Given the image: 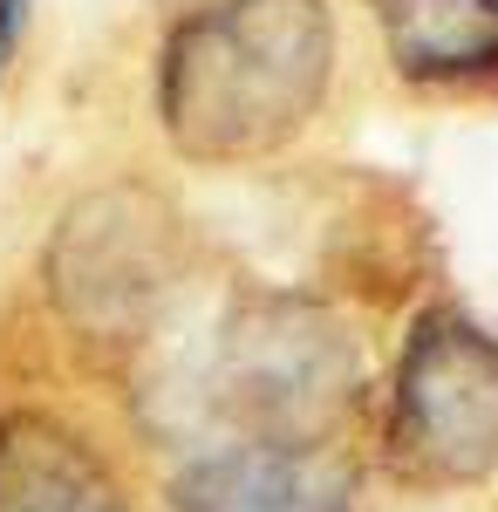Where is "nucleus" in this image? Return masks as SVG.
<instances>
[{"label": "nucleus", "mask_w": 498, "mask_h": 512, "mask_svg": "<svg viewBox=\"0 0 498 512\" xmlns=\"http://www.w3.org/2000/svg\"><path fill=\"white\" fill-rule=\"evenodd\" d=\"M335 76L321 0H212L157 55V117L198 164H260L294 144Z\"/></svg>", "instance_id": "obj_1"}, {"label": "nucleus", "mask_w": 498, "mask_h": 512, "mask_svg": "<svg viewBox=\"0 0 498 512\" xmlns=\"http://www.w3.org/2000/svg\"><path fill=\"white\" fill-rule=\"evenodd\" d=\"M348 390V342L301 301H246L212 335L205 396L239 437H314Z\"/></svg>", "instance_id": "obj_2"}, {"label": "nucleus", "mask_w": 498, "mask_h": 512, "mask_svg": "<svg viewBox=\"0 0 498 512\" xmlns=\"http://www.w3.org/2000/svg\"><path fill=\"white\" fill-rule=\"evenodd\" d=\"M396 451L430 478L498 465V342L464 315H423L396 362Z\"/></svg>", "instance_id": "obj_3"}, {"label": "nucleus", "mask_w": 498, "mask_h": 512, "mask_svg": "<svg viewBox=\"0 0 498 512\" xmlns=\"http://www.w3.org/2000/svg\"><path fill=\"white\" fill-rule=\"evenodd\" d=\"M171 512H355V465L328 437H232L171 478Z\"/></svg>", "instance_id": "obj_4"}, {"label": "nucleus", "mask_w": 498, "mask_h": 512, "mask_svg": "<svg viewBox=\"0 0 498 512\" xmlns=\"http://www.w3.org/2000/svg\"><path fill=\"white\" fill-rule=\"evenodd\" d=\"M55 287L69 315L89 328L130 335L164 294V260H157V219H130L123 198H89L62 226V267Z\"/></svg>", "instance_id": "obj_5"}, {"label": "nucleus", "mask_w": 498, "mask_h": 512, "mask_svg": "<svg viewBox=\"0 0 498 512\" xmlns=\"http://www.w3.org/2000/svg\"><path fill=\"white\" fill-rule=\"evenodd\" d=\"M0 512H130L110 458L48 410L0 417Z\"/></svg>", "instance_id": "obj_6"}, {"label": "nucleus", "mask_w": 498, "mask_h": 512, "mask_svg": "<svg viewBox=\"0 0 498 512\" xmlns=\"http://www.w3.org/2000/svg\"><path fill=\"white\" fill-rule=\"evenodd\" d=\"M389 62L403 82H485L498 76V0H376Z\"/></svg>", "instance_id": "obj_7"}, {"label": "nucleus", "mask_w": 498, "mask_h": 512, "mask_svg": "<svg viewBox=\"0 0 498 512\" xmlns=\"http://www.w3.org/2000/svg\"><path fill=\"white\" fill-rule=\"evenodd\" d=\"M21 7H28V0H0V55H7L14 28H21Z\"/></svg>", "instance_id": "obj_8"}]
</instances>
